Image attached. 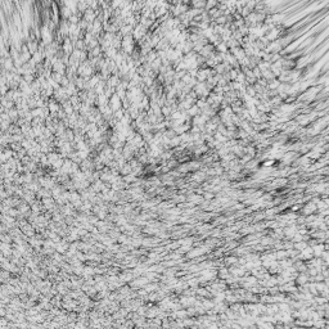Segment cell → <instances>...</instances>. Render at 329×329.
Instances as JSON below:
<instances>
[{
  "instance_id": "6da1fadb",
  "label": "cell",
  "mask_w": 329,
  "mask_h": 329,
  "mask_svg": "<svg viewBox=\"0 0 329 329\" xmlns=\"http://www.w3.org/2000/svg\"><path fill=\"white\" fill-rule=\"evenodd\" d=\"M198 112H199V110H198V107H192L189 111H188V113L192 114V116H198Z\"/></svg>"
},
{
  "instance_id": "7a4b0ae2",
  "label": "cell",
  "mask_w": 329,
  "mask_h": 329,
  "mask_svg": "<svg viewBox=\"0 0 329 329\" xmlns=\"http://www.w3.org/2000/svg\"><path fill=\"white\" fill-rule=\"evenodd\" d=\"M162 112H163V114H169V112H170V110H169V108H163L162 110Z\"/></svg>"
}]
</instances>
